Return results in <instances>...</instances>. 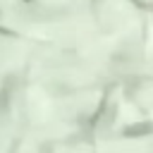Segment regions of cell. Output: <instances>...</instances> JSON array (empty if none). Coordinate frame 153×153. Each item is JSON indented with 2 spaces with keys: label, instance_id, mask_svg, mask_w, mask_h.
<instances>
[{
  "label": "cell",
  "instance_id": "cell-1",
  "mask_svg": "<svg viewBox=\"0 0 153 153\" xmlns=\"http://www.w3.org/2000/svg\"><path fill=\"white\" fill-rule=\"evenodd\" d=\"M153 129V124H136V127H129L124 134L127 136H141V131H151Z\"/></svg>",
  "mask_w": 153,
  "mask_h": 153
}]
</instances>
